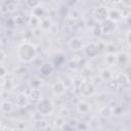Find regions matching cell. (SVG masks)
I'll return each instance as SVG.
<instances>
[{
	"label": "cell",
	"mask_w": 131,
	"mask_h": 131,
	"mask_svg": "<svg viewBox=\"0 0 131 131\" xmlns=\"http://www.w3.org/2000/svg\"><path fill=\"white\" fill-rule=\"evenodd\" d=\"M17 57L23 62H32L37 56V48L31 42H23L17 48Z\"/></svg>",
	"instance_id": "1"
},
{
	"label": "cell",
	"mask_w": 131,
	"mask_h": 131,
	"mask_svg": "<svg viewBox=\"0 0 131 131\" xmlns=\"http://www.w3.org/2000/svg\"><path fill=\"white\" fill-rule=\"evenodd\" d=\"M79 92L82 96L84 97H89L93 96L96 93V87L92 82L89 81H84L80 84L79 86Z\"/></svg>",
	"instance_id": "2"
},
{
	"label": "cell",
	"mask_w": 131,
	"mask_h": 131,
	"mask_svg": "<svg viewBox=\"0 0 131 131\" xmlns=\"http://www.w3.org/2000/svg\"><path fill=\"white\" fill-rule=\"evenodd\" d=\"M37 111L42 116H48L53 112V104L49 99L42 98L40 101H38Z\"/></svg>",
	"instance_id": "3"
},
{
	"label": "cell",
	"mask_w": 131,
	"mask_h": 131,
	"mask_svg": "<svg viewBox=\"0 0 131 131\" xmlns=\"http://www.w3.org/2000/svg\"><path fill=\"white\" fill-rule=\"evenodd\" d=\"M93 16L97 21L103 23L107 19L108 16V10L104 6H98L93 10Z\"/></svg>",
	"instance_id": "4"
},
{
	"label": "cell",
	"mask_w": 131,
	"mask_h": 131,
	"mask_svg": "<svg viewBox=\"0 0 131 131\" xmlns=\"http://www.w3.org/2000/svg\"><path fill=\"white\" fill-rule=\"evenodd\" d=\"M84 53L86 56L88 57H95L97 56V54L99 53V49H98V46L94 43H90V44H87L84 48Z\"/></svg>",
	"instance_id": "5"
},
{
	"label": "cell",
	"mask_w": 131,
	"mask_h": 131,
	"mask_svg": "<svg viewBox=\"0 0 131 131\" xmlns=\"http://www.w3.org/2000/svg\"><path fill=\"white\" fill-rule=\"evenodd\" d=\"M69 47L74 51H79V50H82L84 48V45H83L82 40L79 37H74L70 40Z\"/></svg>",
	"instance_id": "6"
},
{
	"label": "cell",
	"mask_w": 131,
	"mask_h": 131,
	"mask_svg": "<svg viewBox=\"0 0 131 131\" xmlns=\"http://www.w3.org/2000/svg\"><path fill=\"white\" fill-rule=\"evenodd\" d=\"M66 90H67V86L61 81H58L52 85V91L55 95H61L66 92Z\"/></svg>",
	"instance_id": "7"
},
{
	"label": "cell",
	"mask_w": 131,
	"mask_h": 131,
	"mask_svg": "<svg viewBox=\"0 0 131 131\" xmlns=\"http://www.w3.org/2000/svg\"><path fill=\"white\" fill-rule=\"evenodd\" d=\"M52 72H53V64H52L51 62H49V61L44 62V63L41 66V68H40V73H41V75H43V76H45V77L50 76V75L52 74Z\"/></svg>",
	"instance_id": "8"
},
{
	"label": "cell",
	"mask_w": 131,
	"mask_h": 131,
	"mask_svg": "<svg viewBox=\"0 0 131 131\" xmlns=\"http://www.w3.org/2000/svg\"><path fill=\"white\" fill-rule=\"evenodd\" d=\"M122 17H123L122 12H121L118 8H115V9H112V10H110V11H108L107 19H110V20H112V21H114V23H116V21L120 20Z\"/></svg>",
	"instance_id": "9"
},
{
	"label": "cell",
	"mask_w": 131,
	"mask_h": 131,
	"mask_svg": "<svg viewBox=\"0 0 131 131\" xmlns=\"http://www.w3.org/2000/svg\"><path fill=\"white\" fill-rule=\"evenodd\" d=\"M100 27H101V32L102 33H111L113 30H114V28H115V23L114 21H112V20H110V19H106V20H104L103 21V25H100Z\"/></svg>",
	"instance_id": "10"
},
{
	"label": "cell",
	"mask_w": 131,
	"mask_h": 131,
	"mask_svg": "<svg viewBox=\"0 0 131 131\" xmlns=\"http://www.w3.org/2000/svg\"><path fill=\"white\" fill-rule=\"evenodd\" d=\"M28 103H29V97L25 93H19L16 98V104L20 107H24L28 105Z\"/></svg>",
	"instance_id": "11"
},
{
	"label": "cell",
	"mask_w": 131,
	"mask_h": 131,
	"mask_svg": "<svg viewBox=\"0 0 131 131\" xmlns=\"http://www.w3.org/2000/svg\"><path fill=\"white\" fill-rule=\"evenodd\" d=\"M29 85H30V87L32 89H40V87L42 85V80L39 79L38 77H32L30 79Z\"/></svg>",
	"instance_id": "12"
},
{
	"label": "cell",
	"mask_w": 131,
	"mask_h": 131,
	"mask_svg": "<svg viewBox=\"0 0 131 131\" xmlns=\"http://www.w3.org/2000/svg\"><path fill=\"white\" fill-rule=\"evenodd\" d=\"M77 110L81 114H86L90 111V104L86 101H80L79 104L77 105Z\"/></svg>",
	"instance_id": "13"
},
{
	"label": "cell",
	"mask_w": 131,
	"mask_h": 131,
	"mask_svg": "<svg viewBox=\"0 0 131 131\" xmlns=\"http://www.w3.org/2000/svg\"><path fill=\"white\" fill-rule=\"evenodd\" d=\"M30 98L36 101H40L42 99V92L40 89H32L30 92Z\"/></svg>",
	"instance_id": "14"
},
{
	"label": "cell",
	"mask_w": 131,
	"mask_h": 131,
	"mask_svg": "<svg viewBox=\"0 0 131 131\" xmlns=\"http://www.w3.org/2000/svg\"><path fill=\"white\" fill-rule=\"evenodd\" d=\"M105 62L110 66L112 64H115L117 62V54L113 53V52H108L106 55H105Z\"/></svg>",
	"instance_id": "15"
},
{
	"label": "cell",
	"mask_w": 131,
	"mask_h": 131,
	"mask_svg": "<svg viewBox=\"0 0 131 131\" xmlns=\"http://www.w3.org/2000/svg\"><path fill=\"white\" fill-rule=\"evenodd\" d=\"M32 15H34V16H36L37 18H41L43 15H44V9H43V7L42 6H40V4L38 5V6H36L34 9H33V14Z\"/></svg>",
	"instance_id": "16"
},
{
	"label": "cell",
	"mask_w": 131,
	"mask_h": 131,
	"mask_svg": "<svg viewBox=\"0 0 131 131\" xmlns=\"http://www.w3.org/2000/svg\"><path fill=\"white\" fill-rule=\"evenodd\" d=\"M100 115L104 118H110L112 116V113H113V110L108 106H104V107H101L100 111H99Z\"/></svg>",
	"instance_id": "17"
},
{
	"label": "cell",
	"mask_w": 131,
	"mask_h": 131,
	"mask_svg": "<svg viewBox=\"0 0 131 131\" xmlns=\"http://www.w3.org/2000/svg\"><path fill=\"white\" fill-rule=\"evenodd\" d=\"M12 108H13V106H12V103L10 101H4L1 103V110L4 113H9L12 111Z\"/></svg>",
	"instance_id": "18"
},
{
	"label": "cell",
	"mask_w": 131,
	"mask_h": 131,
	"mask_svg": "<svg viewBox=\"0 0 131 131\" xmlns=\"http://www.w3.org/2000/svg\"><path fill=\"white\" fill-rule=\"evenodd\" d=\"M30 24H31V26H32V27L37 28V27L40 25V19H39V18H37L36 16L32 15V16H31V18H30Z\"/></svg>",
	"instance_id": "19"
},
{
	"label": "cell",
	"mask_w": 131,
	"mask_h": 131,
	"mask_svg": "<svg viewBox=\"0 0 131 131\" xmlns=\"http://www.w3.org/2000/svg\"><path fill=\"white\" fill-rule=\"evenodd\" d=\"M101 77L104 79V80H108L110 78H112V73L110 70H103L101 72Z\"/></svg>",
	"instance_id": "20"
},
{
	"label": "cell",
	"mask_w": 131,
	"mask_h": 131,
	"mask_svg": "<svg viewBox=\"0 0 131 131\" xmlns=\"http://www.w3.org/2000/svg\"><path fill=\"white\" fill-rule=\"evenodd\" d=\"M5 58H6V53L2 49H0V63H2L5 60Z\"/></svg>",
	"instance_id": "21"
},
{
	"label": "cell",
	"mask_w": 131,
	"mask_h": 131,
	"mask_svg": "<svg viewBox=\"0 0 131 131\" xmlns=\"http://www.w3.org/2000/svg\"><path fill=\"white\" fill-rule=\"evenodd\" d=\"M6 76V69L3 66H0V78H3Z\"/></svg>",
	"instance_id": "22"
},
{
	"label": "cell",
	"mask_w": 131,
	"mask_h": 131,
	"mask_svg": "<svg viewBox=\"0 0 131 131\" xmlns=\"http://www.w3.org/2000/svg\"><path fill=\"white\" fill-rule=\"evenodd\" d=\"M1 131H12V130L10 128H8V127H4V128L1 129Z\"/></svg>",
	"instance_id": "23"
},
{
	"label": "cell",
	"mask_w": 131,
	"mask_h": 131,
	"mask_svg": "<svg viewBox=\"0 0 131 131\" xmlns=\"http://www.w3.org/2000/svg\"><path fill=\"white\" fill-rule=\"evenodd\" d=\"M129 37H130V32L127 33V42H128V43H130V38H129Z\"/></svg>",
	"instance_id": "24"
},
{
	"label": "cell",
	"mask_w": 131,
	"mask_h": 131,
	"mask_svg": "<svg viewBox=\"0 0 131 131\" xmlns=\"http://www.w3.org/2000/svg\"><path fill=\"white\" fill-rule=\"evenodd\" d=\"M0 99H1V96H0Z\"/></svg>",
	"instance_id": "25"
}]
</instances>
